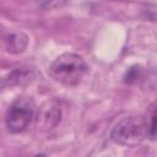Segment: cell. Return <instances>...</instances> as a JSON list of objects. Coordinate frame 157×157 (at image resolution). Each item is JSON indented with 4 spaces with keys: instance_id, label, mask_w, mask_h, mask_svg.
Instances as JSON below:
<instances>
[{
    "instance_id": "277c9868",
    "label": "cell",
    "mask_w": 157,
    "mask_h": 157,
    "mask_svg": "<svg viewBox=\"0 0 157 157\" xmlns=\"http://www.w3.org/2000/svg\"><path fill=\"white\" fill-rule=\"evenodd\" d=\"M61 118V109L60 105L55 101L45 102L40 108L37 114V126L38 129L43 130H49L55 128Z\"/></svg>"
},
{
    "instance_id": "6da1fadb",
    "label": "cell",
    "mask_w": 157,
    "mask_h": 157,
    "mask_svg": "<svg viewBox=\"0 0 157 157\" xmlns=\"http://www.w3.org/2000/svg\"><path fill=\"white\" fill-rule=\"evenodd\" d=\"M88 71L86 60L76 53H64L59 55L49 66L50 77L67 87L77 86Z\"/></svg>"
},
{
    "instance_id": "5b68a950",
    "label": "cell",
    "mask_w": 157,
    "mask_h": 157,
    "mask_svg": "<svg viewBox=\"0 0 157 157\" xmlns=\"http://www.w3.org/2000/svg\"><path fill=\"white\" fill-rule=\"evenodd\" d=\"M36 77V70L32 66L22 65L13 69L4 80L6 86H25L31 83Z\"/></svg>"
},
{
    "instance_id": "8992f818",
    "label": "cell",
    "mask_w": 157,
    "mask_h": 157,
    "mask_svg": "<svg viewBox=\"0 0 157 157\" xmlns=\"http://www.w3.org/2000/svg\"><path fill=\"white\" fill-rule=\"evenodd\" d=\"M28 43V38L23 33H11L5 37V47L6 50L12 53V54H18L22 53Z\"/></svg>"
},
{
    "instance_id": "7a4b0ae2",
    "label": "cell",
    "mask_w": 157,
    "mask_h": 157,
    "mask_svg": "<svg viewBox=\"0 0 157 157\" xmlns=\"http://www.w3.org/2000/svg\"><path fill=\"white\" fill-rule=\"evenodd\" d=\"M148 136L147 119L130 115L119 120L110 130V140L118 145L134 147Z\"/></svg>"
},
{
    "instance_id": "3957f363",
    "label": "cell",
    "mask_w": 157,
    "mask_h": 157,
    "mask_svg": "<svg viewBox=\"0 0 157 157\" xmlns=\"http://www.w3.org/2000/svg\"><path fill=\"white\" fill-rule=\"evenodd\" d=\"M36 113V103L29 97L15 99L6 113V126L12 134L23 132L31 124Z\"/></svg>"
},
{
    "instance_id": "52a82bcc",
    "label": "cell",
    "mask_w": 157,
    "mask_h": 157,
    "mask_svg": "<svg viewBox=\"0 0 157 157\" xmlns=\"http://www.w3.org/2000/svg\"><path fill=\"white\" fill-rule=\"evenodd\" d=\"M144 77V70L141 66L139 65H134L131 66L124 75V82L125 83H129V85H132V83H136L137 81H140L141 78Z\"/></svg>"
}]
</instances>
